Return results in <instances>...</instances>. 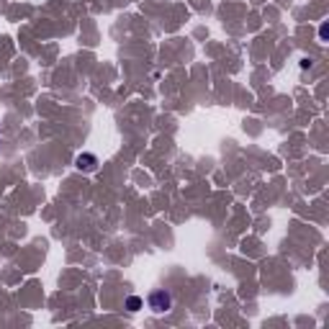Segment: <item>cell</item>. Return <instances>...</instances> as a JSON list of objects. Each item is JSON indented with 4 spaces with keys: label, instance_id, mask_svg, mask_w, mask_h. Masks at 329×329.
Wrapping results in <instances>:
<instances>
[{
    "label": "cell",
    "instance_id": "cell-3",
    "mask_svg": "<svg viewBox=\"0 0 329 329\" xmlns=\"http://www.w3.org/2000/svg\"><path fill=\"white\" fill-rule=\"evenodd\" d=\"M126 309H129V311H139V309H141V298H139V296H129V298H126Z\"/></svg>",
    "mask_w": 329,
    "mask_h": 329
},
{
    "label": "cell",
    "instance_id": "cell-2",
    "mask_svg": "<svg viewBox=\"0 0 329 329\" xmlns=\"http://www.w3.org/2000/svg\"><path fill=\"white\" fill-rule=\"evenodd\" d=\"M75 164H77V170H83V173H95L98 170V157L85 152V154H77Z\"/></svg>",
    "mask_w": 329,
    "mask_h": 329
},
{
    "label": "cell",
    "instance_id": "cell-1",
    "mask_svg": "<svg viewBox=\"0 0 329 329\" xmlns=\"http://www.w3.org/2000/svg\"><path fill=\"white\" fill-rule=\"evenodd\" d=\"M147 303H149V309H152L154 314H168V311L173 309V296L164 291V288H157V291L149 293Z\"/></svg>",
    "mask_w": 329,
    "mask_h": 329
}]
</instances>
